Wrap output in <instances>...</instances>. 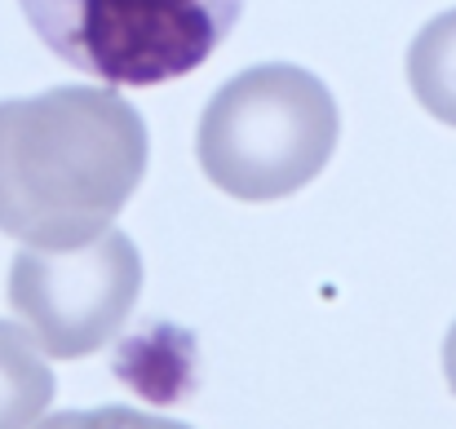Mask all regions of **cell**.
I'll return each instance as SVG.
<instances>
[{
    "instance_id": "277c9868",
    "label": "cell",
    "mask_w": 456,
    "mask_h": 429,
    "mask_svg": "<svg viewBox=\"0 0 456 429\" xmlns=\"http://www.w3.org/2000/svg\"><path fill=\"white\" fill-rule=\"evenodd\" d=\"M142 257L125 231H102L67 248H18L9 266V305L49 359L102 350L134 314Z\"/></svg>"
},
{
    "instance_id": "6da1fadb",
    "label": "cell",
    "mask_w": 456,
    "mask_h": 429,
    "mask_svg": "<svg viewBox=\"0 0 456 429\" xmlns=\"http://www.w3.org/2000/svg\"><path fill=\"white\" fill-rule=\"evenodd\" d=\"M147 125L98 85L0 102V235L67 248L102 235L147 173Z\"/></svg>"
},
{
    "instance_id": "7a4b0ae2",
    "label": "cell",
    "mask_w": 456,
    "mask_h": 429,
    "mask_svg": "<svg viewBox=\"0 0 456 429\" xmlns=\"http://www.w3.org/2000/svg\"><path fill=\"white\" fill-rule=\"evenodd\" d=\"M341 138L328 85L293 62H262L226 80L195 134L204 177L248 204L297 195L323 173Z\"/></svg>"
},
{
    "instance_id": "52a82bcc",
    "label": "cell",
    "mask_w": 456,
    "mask_h": 429,
    "mask_svg": "<svg viewBox=\"0 0 456 429\" xmlns=\"http://www.w3.org/2000/svg\"><path fill=\"white\" fill-rule=\"evenodd\" d=\"M36 429H191L168 417H151L138 408H94V412H58Z\"/></svg>"
},
{
    "instance_id": "5b68a950",
    "label": "cell",
    "mask_w": 456,
    "mask_h": 429,
    "mask_svg": "<svg viewBox=\"0 0 456 429\" xmlns=\"http://www.w3.org/2000/svg\"><path fill=\"white\" fill-rule=\"evenodd\" d=\"M53 403V372L22 323L0 319V429H31Z\"/></svg>"
},
{
    "instance_id": "ba28073f",
    "label": "cell",
    "mask_w": 456,
    "mask_h": 429,
    "mask_svg": "<svg viewBox=\"0 0 456 429\" xmlns=\"http://www.w3.org/2000/svg\"><path fill=\"white\" fill-rule=\"evenodd\" d=\"M444 376H448V385H452V394H456V323L448 328V336H444Z\"/></svg>"
},
{
    "instance_id": "8992f818",
    "label": "cell",
    "mask_w": 456,
    "mask_h": 429,
    "mask_svg": "<svg viewBox=\"0 0 456 429\" xmlns=\"http://www.w3.org/2000/svg\"><path fill=\"white\" fill-rule=\"evenodd\" d=\"M408 85L439 125L456 129V9L430 18L408 45Z\"/></svg>"
},
{
    "instance_id": "3957f363",
    "label": "cell",
    "mask_w": 456,
    "mask_h": 429,
    "mask_svg": "<svg viewBox=\"0 0 456 429\" xmlns=\"http://www.w3.org/2000/svg\"><path fill=\"white\" fill-rule=\"evenodd\" d=\"M31 31L67 67L151 89L204 67L235 31L244 0H18Z\"/></svg>"
}]
</instances>
